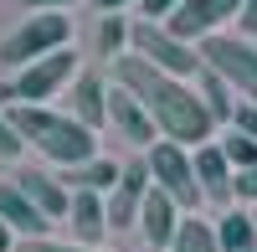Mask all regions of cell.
<instances>
[{
    "instance_id": "obj_14",
    "label": "cell",
    "mask_w": 257,
    "mask_h": 252,
    "mask_svg": "<svg viewBox=\"0 0 257 252\" xmlns=\"http://www.w3.org/2000/svg\"><path fill=\"white\" fill-rule=\"evenodd\" d=\"M0 221H6L21 242H41V237H47V226H52L26 196L16 191V180H0Z\"/></svg>"
},
{
    "instance_id": "obj_6",
    "label": "cell",
    "mask_w": 257,
    "mask_h": 252,
    "mask_svg": "<svg viewBox=\"0 0 257 252\" xmlns=\"http://www.w3.org/2000/svg\"><path fill=\"white\" fill-rule=\"evenodd\" d=\"M201 62L211 72H221L231 88L242 93V103L257 108V47L247 36H206L201 41Z\"/></svg>"
},
{
    "instance_id": "obj_19",
    "label": "cell",
    "mask_w": 257,
    "mask_h": 252,
    "mask_svg": "<svg viewBox=\"0 0 257 252\" xmlns=\"http://www.w3.org/2000/svg\"><path fill=\"white\" fill-rule=\"evenodd\" d=\"M201 98H206V108H211V118H216V123H231V118H237V108H242V103H237V88H231V82L221 77V72H201Z\"/></svg>"
},
{
    "instance_id": "obj_15",
    "label": "cell",
    "mask_w": 257,
    "mask_h": 252,
    "mask_svg": "<svg viewBox=\"0 0 257 252\" xmlns=\"http://www.w3.org/2000/svg\"><path fill=\"white\" fill-rule=\"evenodd\" d=\"M72 118L82 123V129H93V134L108 123V88H103L98 72H82L72 82Z\"/></svg>"
},
{
    "instance_id": "obj_2",
    "label": "cell",
    "mask_w": 257,
    "mask_h": 252,
    "mask_svg": "<svg viewBox=\"0 0 257 252\" xmlns=\"http://www.w3.org/2000/svg\"><path fill=\"white\" fill-rule=\"evenodd\" d=\"M11 123L16 134L31 144L36 155H47L57 170H77V165L98 160V139L93 129H82L72 113H57V108H26V103H11Z\"/></svg>"
},
{
    "instance_id": "obj_5",
    "label": "cell",
    "mask_w": 257,
    "mask_h": 252,
    "mask_svg": "<svg viewBox=\"0 0 257 252\" xmlns=\"http://www.w3.org/2000/svg\"><path fill=\"white\" fill-rule=\"evenodd\" d=\"M144 160H149V175H155V191H165V196L175 201L185 216H190V211H196V206L206 201V196H201V180H196V160H190L180 144L160 139V144H155V150H149Z\"/></svg>"
},
{
    "instance_id": "obj_4",
    "label": "cell",
    "mask_w": 257,
    "mask_h": 252,
    "mask_svg": "<svg viewBox=\"0 0 257 252\" xmlns=\"http://www.w3.org/2000/svg\"><path fill=\"white\" fill-rule=\"evenodd\" d=\"M67 41H72V16H62V11H52V16H26L6 41H0V62L26 72L31 62L62 52Z\"/></svg>"
},
{
    "instance_id": "obj_13",
    "label": "cell",
    "mask_w": 257,
    "mask_h": 252,
    "mask_svg": "<svg viewBox=\"0 0 257 252\" xmlns=\"http://www.w3.org/2000/svg\"><path fill=\"white\" fill-rule=\"evenodd\" d=\"M196 160V180H201V196L206 201H231L237 196V170H231V160L221 155V144H206V150H196L190 155Z\"/></svg>"
},
{
    "instance_id": "obj_27",
    "label": "cell",
    "mask_w": 257,
    "mask_h": 252,
    "mask_svg": "<svg viewBox=\"0 0 257 252\" xmlns=\"http://www.w3.org/2000/svg\"><path fill=\"white\" fill-rule=\"evenodd\" d=\"M231 129H242L247 139H257V108H252V103H242V108H237V118H231Z\"/></svg>"
},
{
    "instance_id": "obj_9",
    "label": "cell",
    "mask_w": 257,
    "mask_h": 252,
    "mask_svg": "<svg viewBox=\"0 0 257 252\" xmlns=\"http://www.w3.org/2000/svg\"><path fill=\"white\" fill-rule=\"evenodd\" d=\"M149 191H155L149 160H128V165H123V180L113 185V196H108V226H113V232L139 226V211H144V196H149Z\"/></svg>"
},
{
    "instance_id": "obj_21",
    "label": "cell",
    "mask_w": 257,
    "mask_h": 252,
    "mask_svg": "<svg viewBox=\"0 0 257 252\" xmlns=\"http://www.w3.org/2000/svg\"><path fill=\"white\" fill-rule=\"evenodd\" d=\"M128 31H134V26H128V21L123 16H103L98 21V31H93V47H98V57H123V47H128Z\"/></svg>"
},
{
    "instance_id": "obj_26",
    "label": "cell",
    "mask_w": 257,
    "mask_h": 252,
    "mask_svg": "<svg viewBox=\"0 0 257 252\" xmlns=\"http://www.w3.org/2000/svg\"><path fill=\"white\" fill-rule=\"evenodd\" d=\"M139 6H144V21H160V16L170 21V16L185 6V0H139Z\"/></svg>"
},
{
    "instance_id": "obj_10",
    "label": "cell",
    "mask_w": 257,
    "mask_h": 252,
    "mask_svg": "<svg viewBox=\"0 0 257 252\" xmlns=\"http://www.w3.org/2000/svg\"><path fill=\"white\" fill-rule=\"evenodd\" d=\"M108 123H113L128 144H144V155L160 144V129H155V118H149V108L128 88H118V82L108 88Z\"/></svg>"
},
{
    "instance_id": "obj_30",
    "label": "cell",
    "mask_w": 257,
    "mask_h": 252,
    "mask_svg": "<svg viewBox=\"0 0 257 252\" xmlns=\"http://www.w3.org/2000/svg\"><path fill=\"white\" fill-rule=\"evenodd\" d=\"M93 6H98V16H118L123 6H134V0H93Z\"/></svg>"
},
{
    "instance_id": "obj_12",
    "label": "cell",
    "mask_w": 257,
    "mask_h": 252,
    "mask_svg": "<svg viewBox=\"0 0 257 252\" xmlns=\"http://www.w3.org/2000/svg\"><path fill=\"white\" fill-rule=\"evenodd\" d=\"M180 221H185V211H180V206L170 201L165 191H149V196H144L139 226H144V242H149V252H165V247H175V232H180Z\"/></svg>"
},
{
    "instance_id": "obj_29",
    "label": "cell",
    "mask_w": 257,
    "mask_h": 252,
    "mask_svg": "<svg viewBox=\"0 0 257 252\" xmlns=\"http://www.w3.org/2000/svg\"><path fill=\"white\" fill-rule=\"evenodd\" d=\"M237 26H242V36H247V41L257 36V0H247V6H242V16H237Z\"/></svg>"
},
{
    "instance_id": "obj_25",
    "label": "cell",
    "mask_w": 257,
    "mask_h": 252,
    "mask_svg": "<svg viewBox=\"0 0 257 252\" xmlns=\"http://www.w3.org/2000/svg\"><path fill=\"white\" fill-rule=\"evenodd\" d=\"M72 6H77V0H21V11H26V16H52V11L67 16Z\"/></svg>"
},
{
    "instance_id": "obj_24",
    "label": "cell",
    "mask_w": 257,
    "mask_h": 252,
    "mask_svg": "<svg viewBox=\"0 0 257 252\" xmlns=\"http://www.w3.org/2000/svg\"><path fill=\"white\" fill-rule=\"evenodd\" d=\"M16 252H103V247H82V242H52V237H41V242H16Z\"/></svg>"
},
{
    "instance_id": "obj_16",
    "label": "cell",
    "mask_w": 257,
    "mask_h": 252,
    "mask_svg": "<svg viewBox=\"0 0 257 252\" xmlns=\"http://www.w3.org/2000/svg\"><path fill=\"white\" fill-rule=\"evenodd\" d=\"M72 232H77L82 247H98L103 232H108V196L72 191Z\"/></svg>"
},
{
    "instance_id": "obj_31",
    "label": "cell",
    "mask_w": 257,
    "mask_h": 252,
    "mask_svg": "<svg viewBox=\"0 0 257 252\" xmlns=\"http://www.w3.org/2000/svg\"><path fill=\"white\" fill-rule=\"evenodd\" d=\"M0 252H16V232H11L6 221H0Z\"/></svg>"
},
{
    "instance_id": "obj_3",
    "label": "cell",
    "mask_w": 257,
    "mask_h": 252,
    "mask_svg": "<svg viewBox=\"0 0 257 252\" xmlns=\"http://www.w3.org/2000/svg\"><path fill=\"white\" fill-rule=\"evenodd\" d=\"M128 47H134V57H144L149 67H160V72L180 77V82H190V77H201V72H206L201 52L190 47V41H180L175 31L165 26V21H134V31H128Z\"/></svg>"
},
{
    "instance_id": "obj_23",
    "label": "cell",
    "mask_w": 257,
    "mask_h": 252,
    "mask_svg": "<svg viewBox=\"0 0 257 252\" xmlns=\"http://www.w3.org/2000/svg\"><path fill=\"white\" fill-rule=\"evenodd\" d=\"M21 150H26V139L16 134V123H11V113L0 108V160H21Z\"/></svg>"
},
{
    "instance_id": "obj_22",
    "label": "cell",
    "mask_w": 257,
    "mask_h": 252,
    "mask_svg": "<svg viewBox=\"0 0 257 252\" xmlns=\"http://www.w3.org/2000/svg\"><path fill=\"white\" fill-rule=\"evenodd\" d=\"M221 155L231 160V170H257V139H247L242 129H226V139H221Z\"/></svg>"
},
{
    "instance_id": "obj_17",
    "label": "cell",
    "mask_w": 257,
    "mask_h": 252,
    "mask_svg": "<svg viewBox=\"0 0 257 252\" xmlns=\"http://www.w3.org/2000/svg\"><path fill=\"white\" fill-rule=\"evenodd\" d=\"M123 180V165L113 160H88V165H77V170H62V185L67 191H93V196H113V185Z\"/></svg>"
},
{
    "instance_id": "obj_8",
    "label": "cell",
    "mask_w": 257,
    "mask_h": 252,
    "mask_svg": "<svg viewBox=\"0 0 257 252\" xmlns=\"http://www.w3.org/2000/svg\"><path fill=\"white\" fill-rule=\"evenodd\" d=\"M247 0H185V6L165 21L180 41H206V36H221V21L242 16Z\"/></svg>"
},
{
    "instance_id": "obj_20",
    "label": "cell",
    "mask_w": 257,
    "mask_h": 252,
    "mask_svg": "<svg viewBox=\"0 0 257 252\" xmlns=\"http://www.w3.org/2000/svg\"><path fill=\"white\" fill-rule=\"evenodd\" d=\"M170 252H221V237H216V226H206L201 216H185Z\"/></svg>"
},
{
    "instance_id": "obj_28",
    "label": "cell",
    "mask_w": 257,
    "mask_h": 252,
    "mask_svg": "<svg viewBox=\"0 0 257 252\" xmlns=\"http://www.w3.org/2000/svg\"><path fill=\"white\" fill-rule=\"evenodd\" d=\"M237 201H252L257 206V170H242L237 175Z\"/></svg>"
},
{
    "instance_id": "obj_7",
    "label": "cell",
    "mask_w": 257,
    "mask_h": 252,
    "mask_svg": "<svg viewBox=\"0 0 257 252\" xmlns=\"http://www.w3.org/2000/svg\"><path fill=\"white\" fill-rule=\"evenodd\" d=\"M77 77H82L77 52L62 47V52H52V57L31 62V67L11 82V93H16V103H26V108H47V98H57V93L67 88V82H77Z\"/></svg>"
},
{
    "instance_id": "obj_18",
    "label": "cell",
    "mask_w": 257,
    "mask_h": 252,
    "mask_svg": "<svg viewBox=\"0 0 257 252\" xmlns=\"http://www.w3.org/2000/svg\"><path fill=\"white\" fill-rule=\"evenodd\" d=\"M216 237H221V252H257V216L226 206V216L216 221Z\"/></svg>"
},
{
    "instance_id": "obj_1",
    "label": "cell",
    "mask_w": 257,
    "mask_h": 252,
    "mask_svg": "<svg viewBox=\"0 0 257 252\" xmlns=\"http://www.w3.org/2000/svg\"><path fill=\"white\" fill-rule=\"evenodd\" d=\"M113 77H118V88H128L149 108L160 139L180 144V150H206V144H216V118H211L206 98L190 88V82L149 67L144 57H118L113 62Z\"/></svg>"
},
{
    "instance_id": "obj_11",
    "label": "cell",
    "mask_w": 257,
    "mask_h": 252,
    "mask_svg": "<svg viewBox=\"0 0 257 252\" xmlns=\"http://www.w3.org/2000/svg\"><path fill=\"white\" fill-rule=\"evenodd\" d=\"M16 191L26 196L31 206L47 221H62V216H72V191L62 180H52V175H41V170H16Z\"/></svg>"
}]
</instances>
